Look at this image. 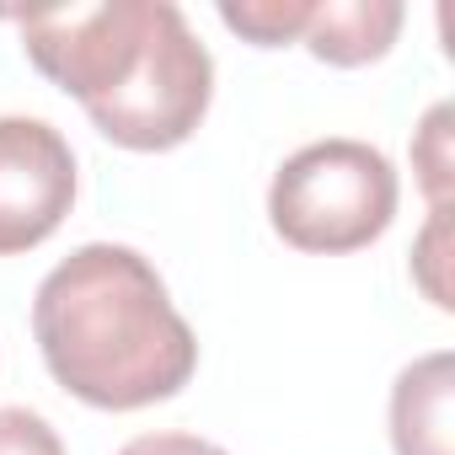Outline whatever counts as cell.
I'll return each instance as SVG.
<instances>
[{
	"label": "cell",
	"mask_w": 455,
	"mask_h": 455,
	"mask_svg": "<svg viewBox=\"0 0 455 455\" xmlns=\"http://www.w3.org/2000/svg\"><path fill=\"white\" fill-rule=\"evenodd\" d=\"M28 60L124 150H177L209 113L214 60L172 0L17 17Z\"/></svg>",
	"instance_id": "obj_1"
},
{
	"label": "cell",
	"mask_w": 455,
	"mask_h": 455,
	"mask_svg": "<svg viewBox=\"0 0 455 455\" xmlns=\"http://www.w3.org/2000/svg\"><path fill=\"white\" fill-rule=\"evenodd\" d=\"M49 375L108 412L177 396L198 370V338L177 316L161 274L113 242L76 247L33 300Z\"/></svg>",
	"instance_id": "obj_2"
},
{
	"label": "cell",
	"mask_w": 455,
	"mask_h": 455,
	"mask_svg": "<svg viewBox=\"0 0 455 455\" xmlns=\"http://www.w3.org/2000/svg\"><path fill=\"white\" fill-rule=\"evenodd\" d=\"M396 166L364 140H316L295 150L268 188L274 231L300 252H359L396 214Z\"/></svg>",
	"instance_id": "obj_3"
},
{
	"label": "cell",
	"mask_w": 455,
	"mask_h": 455,
	"mask_svg": "<svg viewBox=\"0 0 455 455\" xmlns=\"http://www.w3.org/2000/svg\"><path fill=\"white\" fill-rule=\"evenodd\" d=\"M76 204V150L44 118H0V258L44 247Z\"/></svg>",
	"instance_id": "obj_4"
},
{
	"label": "cell",
	"mask_w": 455,
	"mask_h": 455,
	"mask_svg": "<svg viewBox=\"0 0 455 455\" xmlns=\"http://www.w3.org/2000/svg\"><path fill=\"white\" fill-rule=\"evenodd\" d=\"M450 354H423L391 386V444L396 455H450Z\"/></svg>",
	"instance_id": "obj_5"
},
{
	"label": "cell",
	"mask_w": 455,
	"mask_h": 455,
	"mask_svg": "<svg viewBox=\"0 0 455 455\" xmlns=\"http://www.w3.org/2000/svg\"><path fill=\"white\" fill-rule=\"evenodd\" d=\"M402 6L396 0H322V6H311V22H306V49L327 65H370L380 60L396 33H402Z\"/></svg>",
	"instance_id": "obj_6"
},
{
	"label": "cell",
	"mask_w": 455,
	"mask_h": 455,
	"mask_svg": "<svg viewBox=\"0 0 455 455\" xmlns=\"http://www.w3.org/2000/svg\"><path fill=\"white\" fill-rule=\"evenodd\" d=\"M220 22L252 38L258 49H279V44H295L311 22V0H225L220 6Z\"/></svg>",
	"instance_id": "obj_7"
},
{
	"label": "cell",
	"mask_w": 455,
	"mask_h": 455,
	"mask_svg": "<svg viewBox=\"0 0 455 455\" xmlns=\"http://www.w3.org/2000/svg\"><path fill=\"white\" fill-rule=\"evenodd\" d=\"M450 118H455L450 102L428 108V118L418 129V145H412V166H418V182H423L434 209H450V172H455V161H450Z\"/></svg>",
	"instance_id": "obj_8"
},
{
	"label": "cell",
	"mask_w": 455,
	"mask_h": 455,
	"mask_svg": "<svg viewBox=\"0 0 455 455\" xmlns=\"http://www.w3.org/2000/svg\"><path fill=\"white\" fill-rule=\"evenodd\" d=\"M444 258H450V209H434L428 231H423L418 247H412V279L423 284V295H428L439 311L455 306V300H450V279H444Z\"/></svg>",
	"instance_id": "obj_9"
},
{
	"label": "cell",
	"mask_w": 455,
	"mask_h": 455,
	"mask_svg": "<svg viewBox=\"0 0 455 455\" xmlns=\"http://www.w3.org/2000/svg\"><path fill=\"white\" fill-rule=\"evenodd\" d=\"M0 455H65L49 418L28 407H0Z\"/></svg>",
	"instance_id": "obj_10"
},
{
	"label": "cell",
	"mask_w": 455,
	"mask_h": 455,
	"mask_svg": "<svg viewBox=\"0 0 455 455\" xmlns=\"http://www.w3.org/2000/svg\"><path fill=\"white\" fill-rule=\"evenodd\" d=\"M118 455H225V450L209 444V439H198V434H140Z\"/></svg>",
	"instance_id": "obj_11"
}]
</instances>
